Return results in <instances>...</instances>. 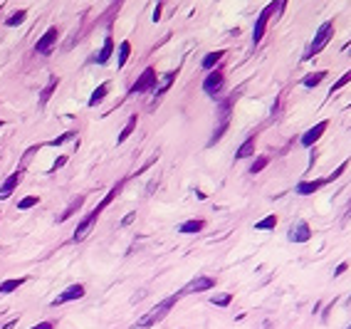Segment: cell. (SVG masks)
Returning a JSON list of instances; mask_svg holds the SVG:
<instances>
[{
    "label": "cell",
    "mask_w": 351,
    "mask_h": 329,
    "mask_svg": "<svg viewBox=\"0 0 351 329\" xmlns=\"http://www.w3.org/2000/svg\"><path fill=\"white\" fill-rule=\"evenodd\" d=\"M327 75L329 72L327 69H319V72H311V75H307L304 80H302V87H307V89H314V87H319L324 80H327Z\"/></svg>",
    "instance_id": "cell-17"
},
{
    "label": "cell",
    "mask_w": 351,
    "mask_h": 329,
    "mask_svg": "<svg viewBox=\"0 0 351 329\" xmlns=\"http://www.w3.org/2000/svg\"><path fill=\"white\" fill-rule=\"evenodd\" d=\"M346 270H349V263H339V265L334 267V277H341Z\"/></svg>",
    "instance_id": "cell-33"
},
{
    "label": "cell",
    "mask_w": 351,
    "mask_h": 329,
    "mask_svg": "<svg viewBox=\"0 0 351 329\" xmlns=\"http://www.w3.org/2000/svg\"><path fill=\"white\" fill-rule=\"evenodd\" d=\"M213 287H215V277L201 275V277H196V280H190L181 292H183V295H190V292H206V289H213Z\"/></svg>",
    "instance_id": "cell-12"
},
{
    "label": "cell",
    "mask_w": 351,
    "mask_h": 329,
    "mask_svg": "<svg viewBox=\"0 0 351 329\" xmlns=\"http://www.w3.org/2000/svg\"><path fill=\"white\" fill-rule=\"evenodd\" d=\"M329 129V122L327 119H322V122H317L311 129H307L304 134H302V146H314L319 139H322V134Z\"/></svg>",
    "instance_id": "cell-11"
},
{
    "label": "cell",
    "mask_w": 351,
    "mask_h": 329,
    "mask_svg": "<svg viewBox=\"0 0 351 329\" xmlns=\"http://www.w3.org/2000/svg\"><path fill=\"white\" fill-rule=\"evenodd\" d=\"M232 302V292H225V295H213L210 297V305H215V307H227Z\"/></svg>",
    "instance_id": "cell-28"
},
{
    "label": "cell",
    "mask_w": 351,
    "mask_h": 329,
    "mask_svg": "<svg viewBox=\"0 0 351 329\" xmlns=\"http://www.w3.org/2000/svg\"><path fill=\"white\" fill-rule=\"evenodd\" d=\"M129 57H131V42H129V40H124V42L119 45V62H116V64H119V69L129 62Z\"/></svg>",
    "instance_id": "cell-24"
},
{
    "label": "cell",
    "mask_w": 351,
    "mask_h": 329,
    "mask_svg": "<svg viewBox=\"0 0 351 329\" xmlns=\"http://www.w3.org/2000/svg\"><path fill=\"white\" fill-rule=\"evenodd\" d=\"M3 124H5V122H0V129H3Z\"/></svg>",
    "instance_id": "cell-40"
},
{
    "label": "cell",
    "mask_w": 351,
    "mask_h": 329,
    "mask_svg": "<svg viewBox=\"0 0 351 329\" xmlns=\"http://www.w3.org/2000/svg\"><path fill=\"white\" fill-rule=\"evenodd\" d=\"M15 324H18V319H10V322H8V324H5V327H3V329H13V327H15Z\"/></svg>",
    "instance_id": "cell-38"
},
{
    "label": "cell",
    "mask_w": 351,
    "mask_h": 329,
    "mask_svg": "<svg viewBox=\"0 0 351 329\" xmlns=\"http://www.w3.org/2000/svg\"><path fill=\"white\" fill-rule=\"evenodd\" d=\"M25 282H27V277H10L5 282H0V297H5V295H10V292L20 289Z\"/></svg>",
    "instance_id": "cell-16"
},
{
    "label": "cell",
    "mask_w": 351,
    "mask_h": 329,
    "mask_svg": "<svg viewBox=\"0 0 351 329\" xmlns=\"http://www.w3.org/2000/svg\"><path fill=\"white\" fill-rule=\"evenodd\" d=\"M111 55H114V38H111V35H106L102 50L92 57V62H97V64H106V62L111 60Z\"/></svg>",
    "instance_id": "cell-13"
},
{
    "label": "cell",
    "mask_w": 351,
    "mask_h": 329,
    "mask_svg": "<svg viewBox=\"0 0 351 329\" xmlns=\"http://www.w3.org/2000/svg\"><path fill=\"white\" fill-rule=\"evenodd\" d=\"M223 55H225V50H215V52H208L203 60H201V67L203 69H208V72H213V67L223 60Z\"/></svg>",
    "instance_id": "cell-20"
},
{
    "label": "cell",
    "mask_w": 351,
    "mask_h": 329,
    "mask_svg": "<svg viewBox=\"0 0 351 329\" xmlns=\"http://www.w3.org/2000/svg\"><path fill=\"white\" fill-rule=\"evenodd\" d=\"M136 124H139V117H136V114H131V117H129V122H126V126L122 129V134H119V139H116V141H119V144H124V141H126V139L134 134Z\"/></svg>",
    "instance_id": "cell-22"
},
{
    "label": "cell",
    "mask_w": 351,
    "mask_h": 329,
    "mask_svg": "<svg viewBox=\"0 0 351 329\" xmlns=\"http://www.w3.org/2000/svg\"><path fill=\"white\" fill-rule=\"evenodd\" d=\"M346 52H349V55H351V45H349V47H346Z\"/></svg>",
    "instance_id": "cell-39"
},
{
    "label": "cell",
    "mask_w": 351,
    "mask_h": 329,
    "mask_svg": "<svg viewBox=\"0 0 351 329\" xmlns=\"http://www.w3.org/2000/svg\"><path fill=\"white\" fill-rule=\"evenodd\" d=\"M176 75H178V69H176V72H166V77L161 80V84L153 89V92H156V102H159V99L164 97V92H168V89H171V84L176 82Z\"/></svg>",
    "instance_id": "cell-19"
},
{
    "label": "cell",
    "mask_w": 351,
    "mask_h": 329,
    "mask_svg": "<svg viewBox=\"0 0 351 329\" xmlns=\"http://www.w3.org/2000/svg\"><path fill=\"white\" fill-rule=\"evenodd\" d=\"M156 82H159V75H156V69H153V67H146L141 75H139V80L131 84L129 94L136 97V94H144V92H153V89H156Z\"/></svg>",
    "instance_id": "cell-4"
},
{
    "label": "cell",
    "mask_w": 351,
    "mask_h": 329,
    "mask_svg": "<svg viewBox=\"0 0 351 329\" xmlns=\"http://www.w3.org/2000/svg\"><path fill=\"white\" fill-rule=\"evenodd\" d=\"M346 166H349V161H344L331 176H327V178H317V181H299L297 184V188H294V193H299V196H311V193H317L319 188H324L327 184H331V181H336V178H341V173L346 171Z\"/></svg>",
    "instance_id": "cell-3"
},
{
    "label": "cell",
    "mask_w": 351,
    "mask_h": 329,
    "mask_svg": "<svg viewBox=\"0 0 351 329\" xmlns=\"http://www.w3.org/2000/svg\"><path fill=\"white\" fill-rule=\"evenodd\" d=\"M64 164H67V156H60V159H57V161L52 164V168H50V173H55V171H57L60 166H64Z\"/></svg>",
    "instance_id": "cell-34"
},
{
    "label": "cell",
    "mask_w": 351,
    "mask_h": 329,
    "mask_svg": "<svg viewBox=\"0 0 351 329\" xmlns=\"http://www.w3.org/2000/svg\"><path fill=\"white\" fill-rule=\"evenodd\" d=\"M227 126H230V122H220L218 126H215V131H213V136H210V141H208V146H215L223 136H225V131H227Z\"/></svg>",
    "instance_id": "cell-26"
},
{
    "label": "cell",
    "mask_w": 351,
    "mask_h": 329,
    "mask_svg": "<svg viewBox=\"0 0 351 329\" xmlns=\"http://www.w3.org/2000/svg\"><path fill=\"white\" fill-rule=\"evenodd\" d=\"M84 201H87V196H84V193H82V196H77V198H72V201H69V206H67V208H64L60 215H57V223H64V221H69V218H72L77 210H80V208L84 206Z\"/></svg>",
    "instance_id": "cell-14"
},
{
    "label": "cell",
    "mask_w": 351,
    "mask_h": 329,
    "mask_svg": "<svg viewBox=\"0 0 351 329\" xmlns=\"http://www.w3.org/2000/svg\"><path fill=\"white\" fill-rule=\"evenodd\" d=\"M161 8H164L161 3L156 5V10H153V15H151V18H153V22H159V20H161Z\"/></svg>",
    "instance_id": "cell-36"
},
{
    "label": "cell",
    "mask_w": 351,
    "mask_h": 329,
    "mask_svg": "<svg viewBox=\"0 0 351 329\" xmlns=\"http://www.w3.org/2000/svg\"><path fill=\"white\" fill-rule=\"evenodd\" d=\"M277 5H280V3H267V5H265V10L257 15V20H255V27H252V45H260L262 35H265V27H267V22H269L272 13L277 10Z\"/></svg>",
    "instance_id": "cell-5"
},
{
    "label": "cell",
    "mask_w": 351,
    "mask_h": 329,
    "mask_svg": "<svg viewBox=\"0 0 351 329\" xmlns=\"http://www.w3.org/2000/svg\"><path fill=\"white\" fill-rule=\"evenodd\" d=\"M287 238H289V243H307V240H311V228H309V223H307V221L292 223Z\"/></svg>",
    "instance_id": "cell-10"
},
{
    "label": "cell",
    "mask_w": 351,
    "mask_h": 329,
    "mask_svg": "<svg viewBox=\"0 0 351 329\" xmlns=\"http://www.w3.org/2000/svg\"><path fill=\"white\" fill-rule=\"evenodd\" d=\"M25 18H27V10H18V13H13V15L5 20V25H8V27H18V25L25 22Z\"/></svg>",
    "instance_id": "cell-27"
},
{
    "label": "cell",
    "mask_w": 351,
    "mask_h": 329,
    "mask_svg": "<svg viewBox=\"0 0 351 329\" xmlns=\"http://www.w3.org/2000/svg\"><path fill=\"white\" fill-rule=\"evenodd\" d=\"M349 82H351V69H349V72H344V77H339V80H336V82L331 84V92H329V94L339 92V89H341V87H346Z\"/></svg>",
    "instance_id": "cell-29"
},
{
    "label": "cell",
    "mask_w": 351,
    "mask_h": 329,
    "mask_svg": "<svg viewBox=\"0 0 351 329\" xmlns=\"http://www.w3.org/2000/svg\"><path fill=\"white\" fill-rule=\"evenodd\" d=\"M131 221H134V213H129V215H126V218H124V223H122V226H129V223H131Z\"/></svg>",
    "instance_id": "cell-37"
},
{
    "label": "cell",
    "mask_w": 351,
    "mask_h": 329,
    "mask_svg": "<svg viewBox=\"0 0 351 329\" xmlns=\"http://www.w3.org/2000/svg\"><path fill=\"white\" fill-rule=\"evenodd\" d=\"M275 226H277V215H275V213L255 223V228H257V230H275Z\"/></svg>",
    "instance_id": "cell-25"
},
{
    "label": "cell",
    "mask_w": 351,
    "mask_h": 329,
    "mask_svg": "<svg viewBox=\"0 0 351 329\" xmlns=\"http://www.w3.org/2000/svg\"><path fill=\"white\" fill-rule=\"evenodd\" d=\"M255 141H257V136L255 134H250L243 144H240V149L235 151V159L240 161V159H248V156H252L255 154Z\"/></svg>",
    "instance_id": "cell-15"
},
{
    "label": "cell",
    "mask_w": 351,
    "mask_h": 329,
    "mask_svg": "<svg viewBox=\"0 0 351 329\" xmlns=\"http://www.w3.org/2000/svg\"><path fill=\"white\" fill-rule=\"evenodd\" d=\"M37 203H40V196H27V198H22V201L18 203V208H20V210H30V208L37 206Z\"/></svg>",
    "instance_id": "cell-30"
},
{
    "label": "cell",
    "mask_w": 351,
    "mask_h": 329,
    "mask_svg": "<svg viewBox=\"0 0 351 329\" xmlns=\"http://www.w3.org/2000/svg\"><path fill=\"white\" fill-rule=\"evenodd\" d=\"M84 292H87V289H84V285H80V282H77V285H69V287L62 292V295H57L50 305H52V307H60V305H64V302H72V300H82Z\"/></svg>",
    "instance_id": "cell-8"
},
{
    "label": "cell",
    "mask_w": 351,
    "mask_h": 329,
    "mask_svg": "<svg viewBox=\"0 0 351 329\" xmlns=\"http://www.w3.org/2000/svg\"><path fill=\"white\" fill-rule=\"evenodd\" d=\"M181 297H183V292H176V295L166 297L164 302H159L153 309H148V312H146V314H144V317H141V319H139V322L131 327V329H151L153 324H159L161 319H166V314L171 312V307H173V305H176Z\"/></svg>",
    "instance_id": "cell-1"
},
{
    "label": "cell",
    "mask_w": 351,
    "mask_h": 329,
    "mask_svg": "<svg viewBox=\"0 0 351 329\" xmlns=\"http://www.w3.org/2000/svg\"><path fill=\"white\" fill-rule=\"evenodd\" d=\"M22 171H25V164H20L18 171H13V173L3 181V186H0V201H8V198L15 193V188L20 186V181H22Z\"/></svg>",
    "instance_id": "cell-6"
},
{
    "label": "cell",
    "mask_w": 351,
    "mask_h": 329,
    "mask_svg": "<svg viewBox=\"0 0 351 329\" xmlns=\"http://www.w3.org/2000/svg\"><path fill=\"white\" fill-rule=\"evenodd\" d=\"M206 228V221H186V223H181L178 226V233H183V235H196V233H201Z\"/></svg>",
    "instance_id": "cell-18"
},
{
    "label": "cell",
    "mask_w": 351,
    "mask_h": 329,
    "mask_svg": "<svg viewBox=\"0 0 351 329\" xmlns=\"http://www.w3.org/2000/svg\"><path fill=\"white\" fill-rule=\"evenodd\" d=\"M349 106H351V104H349Z\"/></svg>",
    "instance_id": "cell-42"
},
{
    "label": "cell",
    "mask_w": 351,
    "mask_h": 329,
    "mask_svg": "<svg viewBox=\"0 0 351 329\" xmlns=\"http://www.w3.org/2000/svg\"><path fill=\"white\" fill-rule=\"evenodd\" d=\"M346 329H351V324H349V327H346Z\"/></svg>",
    "instance_id": "cell-41"
},
{
    "label": "cell",
    "mask_w": 351,
    "mask_h": 329,
    "mask_svg": "<svg viewBox=\"0 0 351 329\" xmlns=\"http://www.w3.org/2000/svg\"><path fill=\"white\" fill-rule=\"evenodd\" d=\"M57 84H60V77H57V75H52V77H50V82H47V87H45V89H42V94H40V106H45V104L50 102V97L55 94Z\"/></svg>",
    "instance_id": "cell-21"
},
{
    "label": "cell",
    "mask_w": 351,
    "mask_h": 329,
    "mask_svg": "<svg viewBox=\"0 0 351 329\" xmlns=\"http://www.w3.org/2000/svg\"><path fill=\"white\" fill-rule=\"evenodd\" d=\"M106 92H109V84H106V82H104V84H99V87L92 92V97H89V102H87V104H89V106L102 104V102H104V97H106Z\"/></svg>",
    "instance_id": "cell-23"
},
{
    "label": "cell",
    "mask_w": 351,
    "mask_h": 329,
    "mask_svg": "<svg viewBox=\"0 0 351 329\" xmlns=\"http://www.w3.org/2000/svg\"><path fill=\"white\" fill-rule=\"evenodd\" d=\"M57 38H60V30H57V27H50L42 38L35 42V52H37V55H50L52 47H55V42H57Z\"/></svg>",
    "instance_id": "cell-9"
},
{
    "label": "cell",
    "mask_w": 351,
    "mask_h": 329,
    "mask_svg": "<svg viewBox=\"0 0 351 329\" xmlns=\"http://www.w3.org/2000/svg\"><path fill=\"white\" fill-rule=\"evenodd\" d=\"M331 35H334V20H324L322 25H319V30H317V35H314V40H311V45L307 47V55H304V60H311V57H317L327 45H329V40H331Z\"/></svg>",
    "instance_id": "cell-2"
},
{
    "label": "cell",
    "mask_w": 351,
    "mask_h": 329,
    "mask_svg": "<svg viewBox=\"0 0 351 329\" xmlns=\"http://www.w3.org/2000/svg\"><path fill=\"white\" fill-rule=\"evenodd\" d=\"M69 139H74V131H67V134H62V136H57V139L47 141V146H62V144H64V141H69Z\"/></svg>",
    "instance_id": "cell-32"
},
{
    "label": "cell",
    "mask_w": 351,
    "mask_h": 329,
    "mask_svg": "<svg viewBox=\"0 0 351 329\" xmlns=\"http://www.w3.org/2000/svg\"><path fill=\"white\" fill-rule=\"evenodd\" d=\"M30 329H55V322H40V324H35Z\"/></svg>",
    "instance_id": "cell-35"
},
{
    "label": "cell",
    "mask_w": 351,
    "mask_h": 329,
    "mask_svg": "<svg viewBox=\"0 0 351 329\" xmlns=\"http://www.w3.org/2000/svg\"><path fill=\"white\" fill-rule=\"evenodd\" d=\"M267 164H269V159H267V156H257V159L252 161V166H250V173H260Z\"/></svg>",
    "instance_id": "cell-31"
},
{
    "label": "cell",
    "mask_w": 351,
    "mask_h": 329,
    "mask_svg": "<svg viewBox=\"0 0 351 329\" xmlns=\"http://www.w3.org/2000/svg\"><path fill=\"white\" fill-rule=\"evenodd\" d=\"M223 87H225V75H223L220 69H213L210 75L203 80V92L208 97H218L223 92Z\"/></svg>",
    "instance_id": "cell-7"
}]
</instances>
